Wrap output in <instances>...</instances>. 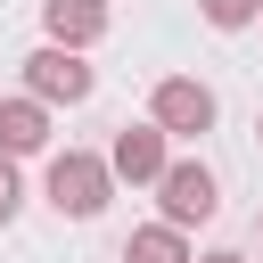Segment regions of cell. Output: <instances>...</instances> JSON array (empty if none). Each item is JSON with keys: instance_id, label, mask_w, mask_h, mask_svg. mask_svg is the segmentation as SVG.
Returning <instances> with one entry per match:
<instances>
[{"instance_id": "obj_1", "label": "cell", "mask_w": 263, "mask_h": 263, "mask_svg": "<svg viewBox=\"0 0 263 263\" xmlns=\"http://www.w3.org/2000/svg\"><path fill=\"white\" fill-rule=\"evenodd\" d=\"M41 197H49L66 222H99V214H107V197H115V164H107V156H90V148H58V156H49V173H41Z\"/></svg>"}, {"instance_id": "obj_10", "label": "cell", "mask_w": 263, "mask_h": 263, "mask_svg": "<svg viewBox=\"0 0 263 263\" xmlns=\"http://www.w3.org/2000/svg\"><path fill=\"white\" fill-rule=\"evenodd\" d=\"M25 205V181H16V156H0V222H16Z\"/></svg>"}, {"instance_id": "obj_12", "label": "cell", "mask_w": 263, "mask_h": 263, "mask_svg": "<svg viewBox=\"0 0 263 263\" xmlns=\"http://www.w3.org/2000/svg\"><path fill=\"white\" fill-rule=\"evenodd\" d=\"M255 238H263V214H255Z\"/></svg>"}, {"instance_id": "obj_4", "label": "cell", "mask_w": 263, "mask_h": 263, "mask_svg": "<svg viewBox=\"0 0 263 263\" xmlns=\"http://www.w3.org/2000/svg\"><path fill=\"white\" fill-rule=\"evenodd\" d=\"M222 214V189H214V173L197 164V156H173L164 173H156V222H173V230H197V222H214Z\"/></svg>"}, {"instance_id": "obj_3", "label": "cell", "mask_w": 263, "mask_h": 263, "mask_svg": "<svg viewBox=\"0 0 263 263\" xmlns=\"http://www.w3.org/2000/svg\"><path fill=\"white\" fill-rule=\"evenodd\" d=\"M214 115H222V99H214L197 74H164V82L148 90V123H156L164 140H205Z\"/></svg>"}, {"instance_id": "obj_13", "label": "cell", "mask_w": 263, "mask_h": 263, "mask_svg": "<svg viewBox=\"0 0 263 263\" xmlns=\"http://www.w3.org/2000/svg\"><path fill=\"white\" fill-rule=\"evenodd\" d=\"M255 132H263V115H255Z\"/></svg>"}, {"instance_id": "obj_2", "label": "cell", "mask_w": 263, "mask_h": 263, "mask_svg": "<svg viewBox=\"0 0 263 263\" xmlns=\"http://www.w3.org/2000/svg\"><path fill=\"white\" fill-rule=\"evenodd\" d=\"M25 90H33L41 107H82V99L99 90V66H90L82 49H66V41H41V49L25 58Z\"/></svg>"}, {"instance_id": "obj_11", "label": "cell", "mask_w": 263, "mask_h": 263, "mask_svg": "<svg viewBox=\"0 0 263 263\" xmlns=\"http://www.w3.org/2000/svg\"><path fill=\"white\" fill-rule=\"evenodd\" d=\"M197 263H247V255H238V247H214V255H197Z\"/></svg>"}, {"instance_id": "obj_6", "label": "cell", "mask_w": 263, "mask_h": 263, "mask_svg": "<svg viewBox=\"0 0 263 263\" xmlns=\"http://www.w3.org/2000/svg\"><path fill=\"white\" fill-rule=\"evenodd\" d=\"M41 148H49V107L33 90L0 99V156H41Z\"/></svg>"}, {"instance_id": "obj_8", "label": "cell", "mask_w": 263, "mask_h": 263, "mask_svg": "<svg viewBox=\"0 0 263 263\" xmlns=\"http://www.w3.org/2000/svg\"><path fill=\"white\" fill-rule=\"evenodd\" d=\"M123 263H197V247H189V230H173V222H140V230L123 238Z\"/></svg>"}, {"instance_id": "obj_9", "label": "cell", "mask_w": 263, "mask_h": 263, "mask_svg": "<svg viewBox=\"0 0 263 263\" xmlns=\"http://www.w3.org/2000/svg\"><path fill=\"white\" fill-rule=\"evenodd\" d=\"M197 16H205L214 33H238V25H255V16H263V0H197Z\"/></svg>"}, {"instance_id": "obj_7", "label": "cell", "mask_w": 263, "mask_h": 263, "mask_svg": "<svg viewBox=\"0 0 263 263\" xmlns=\"http://www.w3.org/2000/svg\"><path fill=\"white\" fill-rule=\"evenodd\" d=\"M41 33L66 49H90L107 33V0H41Z\"/></svg>"}, {"instance_id": "obj_5", "label": "cell", "mask_w": 263, "mask_h": 263, "mask_svg": "<svg viewBox=\"0 0 263 263\" xmlns=\"http://www.w3.org/2000/svg\"><path fill=\"white\" fill-rule=\"evenodd\" d=\"M107 164H115V181H132V189H156V173L173 164V140L140 115V123H123V132L107 140Z\"/></svg>"}]
</instances>
